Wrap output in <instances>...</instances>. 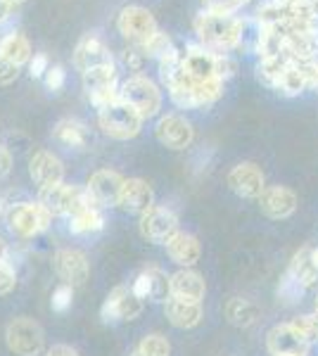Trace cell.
I'll use <instances>...</instances> for the list:
<instances>
[{
  "label": "cell",
  "mask_w": 318,
  "mask_h": 356,
  "mask_svg": "<svg viewBox=\"0 0 318 356\" xmlns=\"http://www.w3.org/2000/svg\"><path fill=\"white\" fill-rule=\"evenodd\" d=\"M250 0H202L207 13H218V15H235Z\"/></svg>",
  "instance_id": "cell-36"
},
{
  "label": "cell",
  "mask_w": 318,
  "mask_h": 356,
  "mask_svg": "<svg viewBox=\"0 0 318 356\" xmlns=\"http://www.w3.org/2000/svg\"><path fill=\"white\" fill-rule=\"evenodd\" d=\"M311 259H314V264L318 266V247H316V250H311Z\"/></svg>",
  "instance_id": "cell-48"
},
{
  "label": "cell",
  "mask_w": 318,
  "mask_h": 356,
  "mask_svg": "<svg viewBox=\"0 0 318 356\" xmlns=\"http://www.w3.org/2000/svg\"><path fill=\"white\" fill-rule=\"evenodd\" d=\"M166 318H169L171 325H176V328H195V325H200L202 321V307L200 302H183V300H171L166 302Z\"/></svg>",
  "instance_id": "cell-25"
},
{
  "label": "cell",
  "mask_w": 318,
  "mask_h": 356,
  "mask_svg": "<svg viewBox=\"0 0 318 356\" xmlns=\"http://www.w3.org/2000/svg\"><path fill=\"white\" fill-rule=\"evenodd\" d=\"M306 292V288L302 283H299L294 275L287 271L285 275L280 278V283H278V300L280 302H285V304H297L299 300H302V295Z\"/></svg>",
  "instance_id": "cell-32"
},
{
  "label": "cell",
  "mask_w": 318,
  "mask_h": 356,
  "mask_svg": "<svg viewBox=\"0 0 318 356\" xmlns=\"http://www.w3.org/2000/svg\"><path fill=\"white\" fill-rule=\"evenodd\" d=\"M3 214H5V200L0 197V216H3Z\"/></svg>",
  "instance_id": "cell-49"
},
{
  "label": "cell",
  "mask_w": 318,
  "mask_h": 356,
  "mask_svg": "<svg viewBox=\"0 0 318 356\" xmlns=\"http://www.w3.org/2000/svg\"><path fill=\"white\" fill-rule=\"evenodd\" d=\"M17 285V273L8 261H0V297L10 295Z\"/></svg>",
  "instance_id": "cell-38"
},
{
  "label": "cell",
  "mask_w": 318,
  "mask_h": 356,
  "mask_svg": "<svg viewBox=\"0 0 318 356\" xmlns=\"http://www.w3.org/2000/svg\"><path fill=\"white\" fill-rule=\"evenodd\" d=\"M117 29L126 41H131L133 45H141V48L159 31L157 19L152 17V13L145 8H138V5H129V8L121 10L117 17Z\"/></svg>",
  "instance_id": "cell-9"
},
{
  "label": "cell",
  "mask_w": 318,
  "mask_h": 356,
  "mask_svg": "<svg viewBox=\"0 0 318 356\" xmlns=\"http://www.w3.org/2000/svg\"><path fill=\"white\" fill-rule=\"evenodd\" d=\"M145 53H143L141 45H131V48H126L124 53V62L129 65V69H133V72H141L143 65H145Z\"/></svg>",
  "instance_id": "cell-40"
},
{
  "label": "cell",
  "mask_w": 318,
  "mask_h": 356,
  "mask_svg": "<svg viewBox=\"0 0 318 356\" xmlns=\"http://www.w3.org/2000/svg\"><path fill=\"white\" fill-rule=\"evenodd\" d=\"M225 318L233 325H238V328H252L259 318V309L250 300L233 297V300H228V304H225Z\"/></svg>",
  "instance_id": "cell-28"
},
{
  "label": "cell",
  "mask_w": 318,
  "mask_h": 356,
  "mask_svg": "<svg viewBox=\"0 0 318 356\" xmlns=\"http://www.w3.org/2000/svg\"><path fill=\"white\" fill-rule=\"evenodd\" d=\"M45 86H48V90H53V93H57V90L65 88V81H67V74H65V67L55 65L50 67L48 72H45Z\"/></svg>",
  "instance_id": "cell-39"
},
{
  "label": "cell",
  "mask_w": 318,
  "mask_h": 356,
  "mask_svg": "<svg viewBox=\"0 0 318 356\" xmlns=\"http://www.w3.org/2000/svg\"><path fill=\"white\" fill-rule=\"evenodd\" d=\"M97 124H100L102 134L114 138V140H131L141 134L143 117L131 105L119 100L97 112Z\"/></svg>",
  "instance_id": "cell-5"
},
{
  "label": "cell",
  "mask_w": 318,
  "mask_h": 356,
  "mask_svg": "<svg viewBox=\"0 0 318 356\" xmlns=\"http://www.w3.org/2000/svg\"><path fill=\"white\" fill-rule=\"evenodd\" d=\"M143 312V300L136 297V292L126 285H119L107 295L105 304H102V321L105 323H114V321H133Z\"/></svg>",
  "instance_id": "cell-10"
},
{
  "label": "cell",
  "mask_w": 318,
  "mask_h": 356,
  "mask_svg": "<svg viewBox=\"0 0 318 356\" xmlns=\"http://www.w3.org/2000/svg\"><path fill=\"white\" fill-rule=\"evenodd\" d=\"M8 257H10V250H8V245H5V240L0 238V261H8Z\"/></svg>",
  "instance_id": "cell-47"
},
{
  "label": "cell",
  "mask_w": 318,
  "mask_h": 356,
  "mask_svg": "<svg viewBox=\"0 0 318 356\" xmlns=\"http://www.w3.org/2000/svg\"><path fill=\"white\" fill-rule=\"evenodd\" d=\"M242 31V19L235 15H218V13H202L195 17V33L200 45L212 53L225 55L228 50H238Z\"/></svg>",
  "instance_id": "cell-1"
},
{
  "label": "cell",
  "mask_w": 318,
  "mask_h": 356,
  "mask_svg": "<svg viewBox=\"0 0 318 356\" xmlns=\"http://www.w3.org/2000/svg\"><path fill=\"white\" fill-rule=\"evenodd\" d=\"M0 57L8 62H13L15 67H22V65H29L31 62V43H29L26 36L17 31H10L0 38Z\"/></svg>",
  "instance_id": "cell-26"
},
{
  "label": "cell",
  "mask_w": 318,
  "mask_h": 356,
  "mask_svg": "<svg viewBox=\"0 0 318 356\" xmlns=\"http://www.w3.org/2000/svg\"><path fill=\"white\" fill-rule=\"evenodd\" d=\"M107 65H114V57L109 53L107 45L97 36L84 38V41L77 45V50H74V67H77L81 74L88 72V69L107 67Z\"/></svg>",
  "instance_id": "cell-20"
},
{
  "label": "cell",
  "mask_w": 318,
  "mask_h": 356,
  "mask_svg": "<svg viewBox=\"0 0 318 356\" xmlns=\"http://www.w3.org/2000/svg\"><path fill=\"white\" fill-rule=\"evenodd\" d=\"M10 3H13L15 8H17V5H19V3H24V0H10Z\"/></svg>",
  "instance_id": "cell-50"
},
{
  "label": "cell",
  "mask_w": 318,
  "mask_h": 356,
  "mask_svg": "<svg viewBox=\"0 0 318 356\" xmlns=\"http://www.w3.org/2000/svg\"><path fill=\"white\" fill-rule=\"evenodd\" d=\"M119 207L131 214H145L150 207H154V193L143 178H129L121 191Z\"/></svg>",
  "instance_id": "cell-21"
},
{
  "label": "cell",
  "mask_w": 318,
  "mask_h": 356,
  "mask_svg": "<svg viewBox=\"0 0 318 356\" xmlns=\"http://www.w3.org/2000/svg\"><path fill=\"white\" fill-rule=\"evenodd\" d=\"M45 356H79V352L72 347H67V344H55L53 349H48V354Z\"/></svg>",
  "instance_id": "cell-45"
},
{
  "label": "cell",
  "mask_w": 318,
  "mask_h": 356,
  "mask_svg": "<svg viewBox=\"0 0 318 356\" xmlns=\"http://www.w3.org/2000/svg\"><path fill=\"white\" fill-rule=\"evenodd\" d=\"M299 69H302V74H304L306 88H311V90H316V93H318V57H316V60L302 62Z\"/></svg>",
  "instance_id": "cell-41"
},
{
  "label": "cell",
  "mask_w": 318,
  "mask_h": 356,
  "mask_svg": "<svg viewBox=\"0 0 318 356\" xmlns=\"http://www.w3.org/2000/svg\"><path fill=\"white\" fill-rule=\"evenodd\" d=\"M131 290L136 292V297H141V300L164 302L171 297V275H166L161 268L150 266L145 271L138 273Z\"/></svg>",
  "instance_id": "cell-18"
},
{
  "label": "cell",
  "mask_w": 318,
  "mask_h": 356,
  "mask_svg": "<svg viewBox=\"0 0 318 356\" xmlns=\"http://www.w3.org/2000/svg\"><path fill=\"white\" fill-rule=\"evenodd\" d=\"M81 81H84V88L88 95L97 93L102 88H112V86H117V67L107 65V67L88 69V72L81 74Z\"/></svg>",
  "instance_id": "cell-29"
},
{
  "label": "cell",
  "mask_w": 318,
  "mask_h": 356,
  "mask_svg": "<svg viewBox=\"0 0 318 356\" xmlns=\"http://www.w3.org/2000/svg\"><path fill=\"white\" fill-rule=\"evenodd\" d=\"M5 342L17 356H40L45 349V332L31 318H15L5 328Z\"/></svg>",
  "instance_id": "cell-8"
},
{
  "label": "cell",
  "mask_w": 318,
  "mask_h": 356,
  "mask_svg": "<svg viewBox=\"0 0 318 356\" xmlns=\"http://www.w3.org/2000/svg\"><path fill=\"white\" fill-rule=\"evenodd\" d=\"M13 171V152L5 145H0V178H5Z\"/></svg>",
  "instance_id": "cell-44"
},
{
  "label": "cell",
  "mask_w": 318,
  "mask_h": 356,
  "mask_svg": "<svg viewBox=\"0 0 318 356\" xmlns=\"http://www.w3.org/2000/svg\"><path fill=\"white\" fill-rule=\"evenodd\" d=\"M17 74H19V67H15L13 62H8V60L0 57V86L13 83L17 79Z\"/></svg>",
  "instance_id": "cell-43"
},
{
  "label": "cell",
  "mask_w": 318,
  "mask_h": 356,
  "mask_svg": "<svg viewBox=\"0 0 318 356\" xmlns=\"http://www.w3.org/2000/svg\"><path fill=\"white\" fill-rule=\"evenodd\" d=\"M154 136L169 150H186L195 140L193 126L181 114H164L157 122V126H154Z\"/></svg>",
  "instance_id": "cell-11"
},
{
  "label": "cell",
  "mask_w": 318,
  "mask_h": 356,
  "mask_svg": "<svg viewBox=\"0 0 318 356\" xmlns=\"http://www.w3.org/2000/svg\"><path fill=\"white\" fill-rule=\"evenodd\" d=\"M138 352L143 356H171V344L164 335L154 332V335L143 337L141 344H138Z\"/></svg>",
  "instance_id": "cell-33"
},
{
  "label": "cell",
  "mask_w": 318,
  "mask_h": 356,
  "mask_svg": "<svg viewBox=\"0 0 318 356\" xmlns=\"http://www.w3.org/2000/svg\"><path fill=\"white\" fill-rule=\"evenodd\" d=\"M171 50H173V43L164 31H157L145 45H143V53H145V57H154V60H161V57H164L166 53H171Z\"/></svg>",
  "instance_id": "cell-34"
},
{
  "label": "cell",
  "mask_w": 318,
  "mask_h": 356,
  "mask_svg": "<svg viewBox=\"0 0 318 356\" xmlns=\"http://www.w3.org/2000/svg\"><path fill=\"white\" fill-rule=\"evenodd\" d=\"M304 88H306L304 74H302V69H299V65H294V62L283 69V74L278 76L276 86H273V90H278V93L287 95V97L299 95Z\"/></svg>",
  "instance_id": "cell-31"
},
{
  "label": "cell",
  "mask_w": 318,
  "mask_h": 356,
  "mask_svg": "<svg viewBox=\"0 0 318 356\" xmlns=\"http://www.w3.org/2000/svg\"><path fill=\"white\" fill-rule=\"evenodd\" d=\"M292 328L309 342H316L318 340V314H311V316H299V318L290 321Z\"/></svg>",
  "instance_id": "cell-35"
},
{
  "label": "cell",
  "mask_w": 318,
  "mask_h": 356,
  "mask_svg": "<svg viewBox=\"0 0 318 356\" xmlns=\"http://www.w3.org/2000/svg\"><path fill=\"white\" fill-rule=\"evenodd\" d=\"M8 228L19 238H33L43 233L53 223V214L40 202H17L5 211Z\"/></svg>",
  "instance_id": "cell-6"
},
{
  "label": "cell",
  "mask_w": 318,
  "mask_h": 356,
  "mask_svg": "<svg viewBox=\"0 0 318 356\" xmlns=\"http://www.w3.org/2000/svg\"><path fill=\"white\" fill-rule=\"evenodd\" d=\"M50 69V62H48V55H33L31 62H29V74L33 79H40L45 76V72Z\"/></svg>",
  "instance_id": "cell-42"
},
{
  "label": "cell",
  "mask_w": 318,
  "mask_h": 356,
  "mask_svg": "<svg viewBox=\"0 0 318 356\" xmlns=\"http://www.w3.org/2000/svg\"><path fill=\"white\" fill-rule=\"evenodd\" d=\"M105 226V216L100 214L97 207H88V209L79 211L77 216L69 219V231L74 235H86V233H97Z\"/></svg>",
  "instance_id": "cell-30"
},
{
  "label": "cell",
  "mask_w": 318,
  "mask_h": 356,
  "mask_svg": "<svg viewBox=\"0 0 318 356\" xmlns=\"http://www.w3.org/2000/svg\"><path fill=\"white\" fill-rule=\"evenodd\" d=\"M53 268L55 273L65 280V285H72V288H79L88 280V259H86L84 252L72 250V247H65V250H57L53 257Z\"/></svg>",
  "instance_id": "cell-15"
},
{
  "label": "cell",
  "mask_w": 318,
  "mask_h": 356,
  "mask_svg": "<svg viewBox=\"0 0 318 356\" xmlns=\"http://www.w3.org/2000/svg\"><path fill=\"white\" fill-rule=\"evenodd\" d=\"M53 138L62 145L74 147V150H86L90 145L88 126L79 122V119H60L53 129Z\"/></svg>",
  "instance_id": "cell-24"
},
{
  "label": "cell",
  "mask_w": 318,
  "mask_h": 356,
  "mask_svg": "<svg viewBox=\"0 0 318 356\" xmlns=\"http://www.w3.org/2000/svg\"><path fill=\"white\" fill-rule=\"evenodd\" d=\"M133 356H143V354H141V352H136V354H133Z\"/></svg>",
  "instance_id": "cell-52"
},
{
  "label": "cell",
  "mask_w": 318,
  "mask_h": 356,
  "mask_svg": "<svg viewBox=\"0 0 318 356\" xmlns=\"http://www.w3.org/2000/svg\"><path fill=\"white\" fill-rule=\"evenodd\" d=\"M287 271H290L306 290L316 288L318 285V266L314 264V259H311V247H302V250L294 252Z\"/></svg>",
  "instance_id": "cell-27"
},
{
  "label": "cell",
  "mask_w": 318,
  "mask_h": 356,
  "mask_svg": "<svg viewBox=\"0 0 318 356\" xmlns=\"http://www.w3.org/2000/svg\"><path fill=\"white\" fill-rule=\"evenodd\" d=\"M119 95H121V100H124L126 105H131L133 110L141 114L143 122L150 119V117H154V114L159 112V107H161L159 88L150 81L148 76H141V74L126 79V81L119 86Z\"/></svg>",
  "instance_id": "cell-7"
},
{
  "label": "cell",
  "mask_w": 318,
  "mask_h": 356,
  "mask_svg": "<svg viewBox=\"0 0 318 356\" xmlns=\"http://www.w3.org/2000/svg\"><path fill=\"white\" fill-rule=\"evenodd\" d=\"M205 278L193 268H181L171 275V297L183 302H202L205 300Z\"/></svg>",
  "instance_id": "cell-22"
},
{
  "label": "cell",
  "mask_w": 318,
  "mask_h": 356,
  "mask_svg": "<svg viewBox=\"0 0 318 356\" xmlns=\"http://www.w3.org/2000/svg\"><path fill=\"white\" fill-rule=\"evenodd\" d=\"M29 174H31L33 183L45 191V188H53L65 183V166H62L60 157H55L48 150H36L29 159Z\"/></svg>",
  "instance_id": "cell-16"
},
{
  "label": "cell",
  "mask_w": 318,
  "mask_h": 356,
  "mask_svg": "<svg viewBox=\"0 0 318 356\" xmlns=\"http://www.w3.org/2000/svg\"><path fill=\"white\" fill-rule=\"evenodd\" d=\"M228 186L230 191L240 197H247V200H259V195L264 193V171L259 169L254 162H242L238 166L228 171Z\"/></svg>",
  "instance_id": "cell-17"
},
{
  "label": "cell",
  "mask_w": 318,
  "mask_h": 356,
  "mask_svg": "<svg viewBox=\"0 0 318 356\" xmlns=\"http://www.w3.org/2000/svg\"><path fill=\"white\" fill-rule=\"evenodd\" d=\"M259 207L269 219H287L297 209V195L285 186H269L259 195Z\"/></svg>",
  "instance_id": "cell-19"
},
{
  "label": "cell",
  "mask_w": 318,
  "mask_h": 356,
  "mask_svg": "<svg viewBox=\"0 0 318 356\" xmlns=\"http://www.w3.org/2000/svg\"><path fill=\"white\" fill-rule=\"evenodd\" d=\"M169 97L176 107L181 110H198V107H207L216 102L223 95V81H195L183 69L178 76H173L166 83Z\"/></svg>",
  "instance_id": "cell-2"
},
{
  "label": "cell",
  "mask_w": 318,
  "mask_h": 356,
  "mask_svg": "<svg viewBox=\"0 0 318 356\" xmlns=\"http://www.w3.org/2000/svg\"><path fill=\"white\" fill-rule=\"evenodd\" d=\"M164 245H166V252H169L171 259L176 264H181V266H186V268H190L193 264H198L200 254H202L200 240L190 233L176 231Z\"/></svg>",
  "instance_id": "cell-23"
},
{
  "label": "cell",
  "mask_w": 318,
  "mask_h": 356,
  "mask_svg": "<svg viewBox=\"0 0 318 356\" xmlns=\"http://www.w3.org/2000/svg\"><path fill=\"white\" fill-rule=\"evenodd\" d=\"M38 202L45 207L53 216H77L79 211L88 209V207H97L90 197L88 188H79V186H67V183H60V186L45 188L40 191Z\"/></svg>",
  "instance_id": "cell-4"
},
{
  "label": "cell",
  "mask_w": 318,
  "mask_h": 356,
  "mask_svg": "<svg viewBox=\"0 0 318 356\" xmlns=\"http://www.w3.org/2000/svg\"><path fill=\"white\" fill-rule=\"evenodd\" d=\"M126 178L112 169H100L88 178V193L97 207H119Z\"/></svg>",
  "instance_id": "cell-13"
},
{
  "label": "cell",
  "mask_w": 318,
  "mask_h": 356,
  "mask_svg": "<svg viewBox=\"0 0 318 356\" xmlns=\"http://www.w3.org/2000/svg\"><path fill=\"white\" fill-rule=\"evenodd\" d=\"M72 295H74V288L72 285H65L62 283L60 288H57L53 292V300H50V304H53V309L55 312H67L69 307H72Z\"/></svg>",
  "instance_id": "cell-37"
},
{
  "label": "cell",
  "mask_w": 318,
  "mask_h": 356,
  "mask_svg": "<svg viewBox=\"0 0 318 356\" xmlns=\"http://www.w3.org/2000/svg\"><path fill=\"white\" fill-rule=\"evenodd\" d=\"M316 314H318V297H316Z\"/></svg>",
  "instance_id": "cell-51"
},
{
  "label": "cell",
  "mask_w": 318,
  "mask_h": 356,
  "mask_svg": "<svg viewBox=\"0 0 318 356\" xmlns=\"http://www.w3.org/2000/svg\"><path fill=\"white\" fill-rule=\"evenodd\" d=\"M13 13H15V5L10 3V0H0V24L8 22L10 17H13Z\"/></svg>",
  "instance_id": "cell-46"
},
{
  "label": "cell",
  "mask_w": 318,
  "mask_h": 356,
  "mask_svg": "<svg viewBox=\"0 0 318 356\" xmlns=\"http://www.w3.org/2000/svg\"><path fill=\"white\" fill-rule=\"evenodd\" d=\"M266 347H269L271 356H306L309 354L311 342L304 340L292 323L273 325L266 335Z\"/></svg>",
  "instance_id": "cell-12"
},
{
  "label": "cell",
  "mask_w": 318,
  "mask_h": 356,
  "mask_svg": "<svg viewBox=\"0 0 318 356\" xmlns=\"http://www.w3.org/2000/svg\"><path fill=\"white\" fill-rule=\"evenodd\" d=\"M178 231V219L166 207H150L145 214H141V235L150 243H166Z\"/></svg>",
  "instance_id": "cell-14"
},
{
  "label": "cell",
  "mask_w": 318,
  "mask_h": 356,
  "mask_svg": "<svg viewBox=\"0 0 318 356\" xmlns=\"http://www.w3.org/2000/svg\"><path fill=\"white\" fill-rule=\"evenodd\" d=\"M183 69L195 81H223L233 76L235 65L228 55H218L202 45H188L183 53Z\"/></svg>",
  "instance_id": "cell-3"
}]
</instances>
